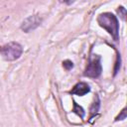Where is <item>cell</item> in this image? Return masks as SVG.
I'll return each instance as SVG.
<instances>
[{
  "label": "cell",
  "instance_id": "1",
  "mask_svg": "<svg viewBox=\"0 0 127 127\" xmlns=\"http://www.w3.org/2000/svg\"><path fill=\"white\" fill-rule=\"evenodd\" d=\"M97 22L99 26L103 29H105L108 34L111 35L113 40L115 42H118L119 40V23L116 18V16L110 12L101 13L97 17Z\"/></svg>",
  "mask_w": 127,
  "mask_h": 127
},
{
  "label": "cell",
  "instance_id": "2",
  "mask_svg": "<svg viewBox=\"0 0 127 127\" xmlns=\"http://www.w3.org/2000/svg\"><path fill=\"white\" fill-rule=\"evenodd\" d=\"M23 53L22 46L17 42H10L0 47V55L7 62H13L18 60Z\"/></svg>",
  "mask_w": 127,
  "mask_h": 127
},
{
  "label": "cell",
  "instance_id": "3",
  "mask_svg": "<svg viewBox=\"0 0 127 127\" xmlns=\"http://www.w3.org/2000/svg\"><path fill=\"white\" fill-rule=\"evenodd\" d=\"M102 71L101 58L98 55H92L89 58L88 64L84 70V75L91 78H97Z\"/></svg>",
  "mask_w": 127,
  "mask_h": 127
},
{
  "label": "cell",
  "instance_id": "4",
  "mask_svg": "<svg viewBox=\"0 0 127 127\" xmlns=\"http://www.w3.org/2000/svg\"><path fill=\"white\" fill-rule=\"evenodd\" d=\"M42 18L38 15H32L27 17L21 24V30L25 33H30L34 30H36L41 24H42Z\"/></svg>",
  "mask_w": 127,
  "mask_h": 127
},
{
  "label": "cell",
  "instance_id": "5",
  "mask_svg": "<svg viewBox=\"0 0 127 127\" xmlns=\"http://www.w3.org/2000/svg\"><path fill=\"white\" fill-rule=\"evenodd\" d=\"M89 91H90V86H89L86 82L80 81V82L76 83V84L69 90V93H70V94L77 95V96H83V95H85L86 93H88Z\"/></svg>",
  "mask_w": 127,
  "mask_h": 127
},
{
  "label": "cell",
  "instance_id": "6",
  "mask_svg": "<svg viewBox=\"0 0 127 127\" xmlns=\"http://www.w3.org/2000/svg\"><path fill=\"white\" fill-rule=\"evenodd\" d=\"M99 107H100V100H99V97L96 95V96H95V99H94V101H93V103L91 104L90 109H89V111H90V118H92V117L98 112Z\"/></svg>",
  "mask_w": 127,
  "mask_h": 127
},
{
  "label": "cell",
  "instance_id": "7",
  "mask_svg": "<svg viewBox=\"0 0 127 127\" xmlns=\"http://www.w3.org/2000/svg\"><path fill=\"white\" fill-rule=\"evenodd\" d=\"M72 111H73L74 113H76L80 118H83V117H84L85 111H84L83 108H82L81 106H79L75 101L73 102V109H72Z\"/></svg>",
  "mask_w": 127,
  "mask_h": 127
},
{
  "label": "cell",
  "instance_id": "8",
  "mask_svg": "<svg viewBox=\"0 0 127 127\" xmlns=\"http://www.w3.org/2000/svg\"><path fill=\"white\" fill-rule=\"evenodd\" d=\"M126 116H127V114H126V108H123L121 110V112L119 113V115L115 118V121H122V120L126 119Z\"/></svg>",
  "mask_w": 127,
  "mask_h": 127
},
{
  "label": "cell",
  "instance_id": "9",
  "mask_svg": "<svg viewBox=\"0 0 127 127\" xmlns=\"http://www.w3.org/2000/svg\"><path fill=\"white\" fill-rule=\"evenodd\" d=\"M63 66H64L66 70H69V69H71V68L73 67V64H72L71 61H69V60H65V61L63 62Z\"/></svg>",
  "mask_w": 127,
  "mask_h": 127
},
{
  "label": "cell",
  "instance_id": "10",
  "mask_svg": "<svg viewBox=\"0 0 127 127\" xmlns=\"http://www.w3.org/2000/svg\"><path fill=\"white\" fill-rule=\"evenodd\" d=\"M118 13H119V16L122 20H125V16H126V9L123 7V6H119L118 7Z\"/></svg>",
  "mask_w": 127,
  "mask_h": 127
},
{
  "label": "cell",
  "instance_id": "11",
  "mask_svg": "<svg viewBox=\"0 0 127 127\" xmlns=\"http://www.w3.org/2000/svg\"><path fill=\"white\" fill-rule=\"evenodd\" d=\"M120 55L118 54L117 55V61H116V64H115V67H114V75H116V73L119 71V69H120Z\"/></svg>",
  "mask_w": 127,
  "mask_h": 127
}]
</instances>
